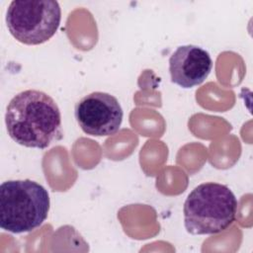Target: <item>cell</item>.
I'll return each mask as SVG.
<instances>
[{"label":"cell","instance_id":"cell-1","mask_svg":"<svg viewBox=\"0 0 253 253\" xmlns=\"http://www.w3.org/2000/svg\"><path fill=\"white\" fill-rule=\"evenodd\" d=\"M9 136L18 144L44 149L61 135V115L55 101L39 90H25L9 102L5 114Z\"/></svg>","mask_w":253,"mask_h":253},{"label":"cell","instance_id":"cell-2","mask_svg":"<svg viewBox=\"0 0 253 253\" xmlns=\"http://www.w3.org/2000/svg\"><path fill=\"white\" fill-rule=\"evenodd\" d=\"M237 205L227 186L214 182L200 184L185 201V227L194 235L220 233L235 220Z\"/></svg>","mask_w":253,"mask_h":253},{"label":"cell","instance_id":"cell-3","mask_svg":"<svg viewBox=\"0 0 253 253\" xmlns=\"http://www.w3.org/2000/svg\"><path fill=\"white\" fill-rule=\"evenodd\" d=\"M49 196L41 184L10 180L0 186V226L12 233L30 232L47 217Z\"/></svg>","mask_w":253,"mask_h":253},{"label":"cell","instance_id":"cell-4","mask_svg":"<svg viewBox=\"0 0 253 253\" xmlns=\"http://www.w3.org/2000/svg\"><path fill=\"white\" fill-rule=\"evenodd\" d=\"M60 20V6L54 0H15L6 12L10 34L18 42L29 45L43 43L53 37Z\"/></svg>","mask_w":253,"mask_h":253},{"label":"cell","instance_id":"cell-5","mask_svg":"<svg viewBox=\"0 0 253 253\" xmlns=\"http://www.w3.org/2000/svg\"><path fill=\"white\" fill-rule=\"evenodd\" d=\"M75 119L81 129L93 136H108L119 131L124 112L116 97L105 92H93L75 105Z\"/></svg>","mask_w":253,"mask_h":253},{"label":"cell","instance_id":"cell-6","mask_svg":"<svg viewBox=\"0 0 253 253\" xmlns=\"http://www.w3.org/2000/svg\"><path fill=\"white\" fill-rule=\"evenodd\" d=\"M211 68L212 60L210 53L193 44L178 46L169 58L171 81L182 88L202 84Z\"/></svg>","mask_w":253,"mask_h":253}]
</instances>
